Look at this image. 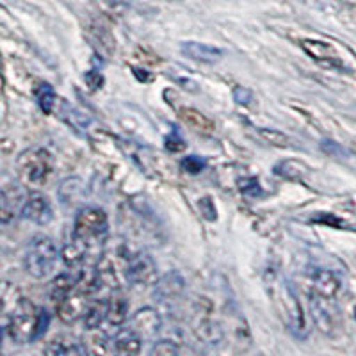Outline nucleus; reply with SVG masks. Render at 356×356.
<instances>
[{"instance_id":"1","label":"nucleus","mask_w":356,"mask_h":356,"mask_svg":"<svg viewBox=\"0 0 356 356\" xmlns=\"http://www.w3.org/2000/svg\"><path fill=\"white\" fill-rule=\"evenodd\" d=\"M49 312L36 307L33 301L22 298L17 307L8 314L6 332L17 344H29V342L41 339L49 328Z\"/></svg>"},{"instance_id":"2","label":"nucleus","mask_w":356,"mask_h":356,"mask_svg":"<svg viewBox=\"0 0 356 356\" xmlns=\"http://www.w3.org/2000/svg\"><path fill=\"white\" fill-rule=\"evenodd\" d=\"M107 232H109V221L106 212L100 207H84L75 216L72 241L77 243L86 253H89L104 244Z\"/></svg>"},{"instance_id":"3","label":"nucleus","mask_w":356,"mask_h":356,"mask_svg":"<svg viewBox=\"0 0 356 356\" xmlns=\"http://www.w3.org/2000/svg\"><path fill=\"white\" fill-rule=\"evenodd\" d=\"M17 175L27 186H43L52 175V155L44 148H31L18 155Z\"/></svg>"},{"instance_id":"4","label":"nucleus","mask_w":356,"mask_h":356,"mask_svg":"<svg viewBox=\"0 0 356 356\" xmlns=\"http://www.w3.org/2000/svg\"><path fill=\"white\" fill-rule=\"evenodd\" d=\"M56 244L47 235H38L33 243L29 244L27 253H25V269L34 278H47L54 271L57 262Z\"/></svg>"},{"instance_id":"5","label":"nucleus","mask_w":356,"mask_h":356,"mask_svg":"<svg viewBox=\"0 0 356 356\" xmlns=\"http://www.w3.org/2000/svg\"><path fill=\"white\" fill-rule=\"evenodd\" d=\"M93 278L88 280V284L79 282V285L66 296L61 303H57V316L63 323L72 324L79 319H84L89 310V305L93 301V287H91Z\"/></svg>"},{"instance_id":"6","label":"nucleus","mask_w":356,"mask_h":356,"mask_svg":"<svg viewBox=\"0 0 356 356\" xmlns=\"http://www.w3.org/2000/svg\"><path fill=\"white\" fill-rule=\"evenodd\" d=\"M278 307L284 314V319L289 328H291V332H294L296 335H305L307 324H305L303 308H301L300 300H298L296 289L289 282L282 284V287H280Z\"/></svg>"},{"instance_id":"7","label":"nucleus","mask_w":356,"mask_h":356,"mask_svg":"<svg viewBox=\"0 0 356 356\" xmlns=\"http://www.w3.org/2000/svg\"><path fill=\"white\" fill-rule=\"evenodd\" d=\"M125 275L130 284L139 285V287L157 285L159 282L155 262L148 255H143V253L127 260Z\"/></svg>"},{"instance_id":"8","label":"nucleus","mask_w":356,"mask_h":356,"mask_svg":"<svg viewBox=\"0 0 356 356\" xmlns=\"http://www.w3.org/2000/svg\"><path fill=\"white\" fill-rule=\"evenodd\" d=\"M161 323L162 321L159 312L152 307H146L130 317L129 328L138 333L143 340H152L157 337L159 330H161Z\"/></svg>"},{"instance_id":"9","label":"nucleus","mask_w":356,"mask_h":356,"mask_svg":"<svg viewBox=\"0 0 356 356\" xmlns=\"http://www.w3.org/2000/svg\"><path fill=\"white\" fill-rule=\"evenodd\" d=\"M82 348H84L86 355L88 356H118L120 355L116 339L109 337L106 332H102L100 328L86 330Z\"/></svg>"},{"instance_id":"10","label":"nucleus","mask_w":356,"mask_h":356,"mask_svg":"<svg viewBox=\"0 0 356 356\" xmlns=\"http://www.w3.org/2000/svg\"><path fill=\"white\" fill-rule=\"evenodd\" d=\"M22 218L25 221L36 222V225H49L52 221V207L50 202L40 193H33L24 202L20 209Z\"/></svg>"},{"instance_id":"11","label":"nucleus","mask_w":356,"mask_h":356,"mask_svg":"<svg viewBox=\"0 0 356 356\" xmlns=\"http://www.w3.org/2000/svg\"><path fill=\"white\" fill-rule=\"evenodd\" d=\"M301 49L307 52V56H310L312 59L319 65H324L326 68H342L344 63L340 61V57L337 56L335 49L330 47L328 43L319 40H301L300 41Z\"/></svg>"},{"instance_id":"12","label":"nucleus","mask_w":356,"mask_h":356,"mask_svg":"<svg viewBox=\"0 0 356 356\" xmlns=\"http://www.w3.org/2000/svg\"><path fill=\"white\" fill-rule=\"evenodd\" d=\"M308 280H310V285L314 289L317 296H323V298H335L337 292L340 289V280L337 278L335 273L328 271V269H319V267H314L308 271Z\"/></svg>"},{"instance_id":"13","label":"nucleus","mask_w":356,"mask_h":356,"mask_svg":"<svg viewBox=\"0 0 356 356\" xmlns=\"http://www.w3.org/2000/svg\"><path fill=\"white\" fill-rule=\"evenodd\" d=\"M182 54L196 63L203 65H216L222 59V50L218 47H211L205 43H196V41H186L182 43Z\"/></svg>"},{"instance_id":"14","label":"nucleus","mask_w":356,"mask_h":356,"mask_svg":"<svg viewBox=\"0 0 356 356\" xmlns=\"http://www.w3.org/2000/svg\"><path fill=\"white\" fill-rule=\"evenodd\" d=\"M326 301H328V298L314 294L310 298V307L312 317L316 321L317 328L324 333H330L333 330V326H335V319H333V314L328 305H326Z\"/></svg>"},{"instance_id":"15","label":"nucleus","mask_w":356,"mask_h":356,"mask_svg":"<svg viewBox=\"0 0 356 356\" xmlns=\"http://www.w3.org/2000/svg\"><path fill=\"white\" fill-rule=\"evenodd\" d=\"M178 116H180V120H182L187 127H191V129L196 130V132L200 134H207V136H209V134L214 132L216 129L214 122H212L211 118H207L205 114L193 109V107H180V109H178Z\"/></svg>"},{"instance_id":"16","label":"nucleus","mask_w":356,"mask_h":356,"mask_svg":"<svg viewBox=\"0 0 356 356\" xmlns=\"http://www.w3.org/2000/svg\"><path fill=\"white\" fill-rule=\"evenodd\" d=\"M129 316V301L120 289L111 292L109 296V310H107V321L113 326H122Z\"/></svg>"},{"instance_id":"17","label":"nucleus","mask_w":356,"mask_h":356,"mask_svg":"<svg viewBox=\"0 0 356 356\" xmlns=\"http://www.w3.org/2000/svg\"><path fill=\"white\" fill-rule=\"evenodd\" d=\"M107 310H109V296H106V298L95 296L91 305H89L88 314L84 317L86 330L100 328L102 323L107 321Z\"/></svg>"},{"instance_id":"18","label":"nucleus","mask_w":356,"mask_h":356,"mask_svg":"<svg viewBox=\"0 0 356 356\" xmlns=\"http://www.w3.org/2000/svg\"><path fill=\"white\" fill-rule=\"evenodd\" d=\"M43 356H86V351L72 339L57 337L47 344Z\"/></svg>"},{"instance_id":"19","label":"nucleus","mask_w":356,"mask_h":356,"mask_svg":"<svg viewBox=\"0 0 356 356\" xmlns=\"http://www.w3.org/2000/svg\"><path fill=\"white\" fill-rule=\"evenodd\" d=\"M116 344L120 349V355L125 356H138L141 353L143 339L130 328H123L116 333Z\"/></svg>"},{"instance_id":"20","label":"nucleus","mask_w":356,"mask_h":356,"mask_svg":"<svg viewBox=\"0 0 356 356\" xmlns=\"http://www.w3.org/2000/svg\"><path fill=\"white\" fill-rule=\"evenodd\" d=\"M79 282H81V280H77V276H73L72 273H63V275H59L54 280L52 284H50V300L56 305L61 303L66 296H68L73 289L77 287Z\"/></svg>"},{"instance_id":"21","label":"nucleus","mask_w":356,"mask_h":356,"mask_svg":"<svg viewBox=\"0 0 356 356\" xmlns=\"http://www.w3.org/2000/svg\"><path fill=\"white\" fill-rule=\"evenodd\" d=\"M184 291V282L178 275H168L157 282V294L161 300H170Z\"/></svg>"},{"instance_id":"22","label":"nucleus","mask_w":356,"mask_h":356,"mask_svg":"<svg viewBox=\"0 0 356 356\" xmlns=\"http://www.w3.org/2000/svg\"><path fill=\"white\" fill-rule=\"evenodd\" d=\"M36 100L38 104H40L41 111H44V113L49 114L52 113L54 106H56V91H54V88L50 84H47V82H41L40 86L36 88Z\"/></svg>"},{"instance_id":"23","label":"nucleus","mask_w":356,"mask_h":356,"mask_svg":"<svg viewBox=\"0 0 356 356\" xmlns=\"http://www.w3.org/2000/svg\"><path fill=\"white\" fill-rule=\"evenodd\" d=\"M275 173L282 175L285 178H300L301 175L307 173V168H305L303 162H298V161H285V162H280L278 166L275 168Z\"/></svg>"},{"instance_id":"24","label":"nucleus","mask_w":356,"mask_h":356,"mask_svg":"<svg viewBox=\"0 0 356 356\" xmlns=\"http://www.w3.org/2000/svg\"><path fill=\"white\" fill-rule=\"evenodd\" d=\"M178 346L170 340H161L152 348L150 356H178Z\"/></svg>"},{"instance_id":"25","label":"nucleus","mask_w":356,"mask_h":356,"mask_svg":"<svg viewBox=\"0 0 356 356\" xmlns=\"http://www.w3.org/2000/svg\"><path fill=\"white\" fill-rule=\"evenodd\" d=\"M164 146H166V150L171 152V154H180V152H184L187 148L186 141L177 132H171L168 136L166 141H164Z\"/></svg>"},{"instance_id":"26","label":"nucleus","mask_w":356,"mask_h":356,"mask_svg":"<svg viewBox=\"0 0 356 356\" xmlns=\"http://www.w3.org/2000/svg\"><path fill=\"white\" fill-rule=\"evenodd\" d=\"M182 168L187 171V173L196 175L200 173V171H203V168H205V161L200 159L198 155H189V157H186L182 161Z\"/></svg>"},{"instance_id":"27","label":"nucleus","mask_w":356,"mask_h":356,"mask_svg":"<svg viewBox=\"0 0 356 356\" xmlns=\"http://www.w3.org/2000/svg\"><path fill=\"white\" fill-rule=\"evenodd\" d=\"M239 187L244 195H248V196L262 195V187H260V184L257 178H244L243 182L239 184Z\"/></svg>"},{"instance_id":"28","label":"nucleus","mask_w":356,"mask_h":356,"mask_svg":"<svg viewBox=\"0 0 356 356\" xmlns=\"http://www.w3.org/2000/svg\"><path fill=\"white\" fill-rule=\"evenodd\" d=\"M234 97H235V102H237V104H243V106H248V104H251V100H253L251 91H248V89L244 88H235Z\"/></svg>"},{"instance_id":"29","label":"nucleus","mask_w":356,"mask_h":356,"mask_svg":"<svg viewBox=\"0 0 356 356\" xmlns=\"http://www.w3.org/2000/svg\"><path fill=\"white\" fill-rule=\"evenodd\" d=\"M102 81H104V79H102L100 73H97V72H89L88 75H86V84H88L91 89L102 88V84H104Z\"/></svg>"},{"instance_id":"30","label":"nucleus","mask_w":356,"mask_h":356,"mask_svg":"<svg viewBox=\"0 0 356 356\" xmlns=\"http://www.w3.org/2000/svg\"><path fill=\"white\" fill-rule=\"evenodd\" d=\"M355 317H356V307H355Z\"/></svg>"}]
</instances>
